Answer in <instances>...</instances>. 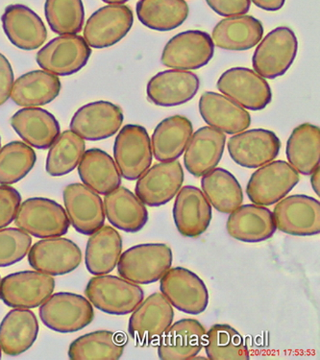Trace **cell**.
I'll list each match as a JSON object with an SVG mask.
<instances>
[{
	"mask_svg": "<svg viewBox=\"0 0 320 360\" xmlns=\"http://www.w3.org/2000/svg\"><path fill=\"white\" fill-rule=\"evenodd\" d=\"M15 224L38 238H59L70 229V219L64 207L53 200L30 198L20 206Z\"/></svg>",
	"mask_w": 320,
	"mask_h": 360,
	"instance_id": "cell-5",
	"label": "cell"
},
{
	"mask_svg": "<svg viewBox=\"0 0 320 360\" xmlns=\"http://www.w3.org/2000/svg\"><path fill=\"white\" fill-rule=\"evenodd\" d=\"M123 122L122 110L108 101L80 108L70 122V130L86 141H101L115 135Z\"/></svg>",
	"mask_w": 320,
	"mask_h": 360,
	"instance_id": "cell-20",
	"label": "cell"
},
{
	"mask_svg": "<svg viewBox=\"0 0 320 360\" xmlns=\"http://www.w3.org/2000/svg\"><path fill=\"white\" fill-rule=\"evenodd\" d=\"M203 347L211 360H248L250 357L245 339L228 325L212 326L206 333Z\"/></svg>",
	"mask_w": 320,
	"mask_h": 360,
	"instance_id": "cell-41",
	"label": "cell"
},
{
	"mask_svg": "<svg viewBox=\"0 0 320 360\" xmlns=\"http://www.w3.org/2000/svg\"><path fill=\"white\" fill-rule=\"evenodd\" d=\"M227 148L236 164L245 168H259L276 159L281 141L271 131L253 129L233 136L228 141Z\"/></svg>",
	"mask_w": 320,
	"mask_h": 360,
	"instance_id": "cell-16",
	"label": "cell"
},
{
	"mask_svg": "<svg viewBox=\"0 0 320 360\" xmlns=\"http://www.w3.org/2000/svg\"><path fill=\"white\" fill-rule=\"evenodd\" d=\"M127 342L125 335L109 330H98L80 336L70 344L72 360H117L122 357Z\"/></svg>",
	"mask_w": 320,
	"mask_h": 360,
	"instance_id": "cell-38",
	"label": "cell"
},
{
	"mask_svg": "<svg viewBox=\"0 0 320 360\" xmlns=\"http://www.w3.org/2000/svg\"><path fill=\"white\" fill-rule=\"evenodd\" d=\"M134 15L123 4L107 5L94 12L87 20L84 39L89 46L106 49L119 43L131 30Z\"/></svg>",
	"mask_w": 320,
	"mask_h": 360,
	"instance_id": "cell-14",
	"label": "cell"
},
{
	"mask_svg": "<svg viewBox=\"0 0 320 360\" xmlns=\"http://www.w3.org/2000/svg\"><path fill=\"white\" fill-rule=\"evenodd\" d=\"M39 323L35 314L25 309H15L0 324V347L8 356H20L35 343Z\"/></svg>",
	"mask_w": 320,
	"mask_h": 360,
	"instance_id": "cell-32",
	"label": "cell"
},
{
	"mask_svg": "<svg viewBox=\"0 0 320 360\" xmlns=\"http://www.w3.org/2000/svg\"><path fill=\"white\" fill-rule=\"evenodd\" d=\"M191 120L177 115L166 118L155 128L151 139L152 153L159 162L177 161L182 156L193 135Z\"/></svg>",
	"mask_w": 320,
	"mask_h": 360,
	"instance_id": "cell-31",
	"label": "cell"
},
{
	"mask_svg": "<svg viewBox=\"0 0 320 360\" xmlns=\"http://www.w3.org/2000/svg\"><path fill=\"white\" fill-rule=\"evenodd\" d=\"M275 225L281 232L296 236L320 233V203L307 195H292L280 200L274 207Z\"/></svg>",
	"mask_w": 320,
	"mask_h": 360,
	"instance_id": "cell-15",
	"label": "cell"
},
{
	"mask_svg": "<svg viewBox=\"0 0 320 360\" xmlns=\"http://www.w3.org/2000/svg\"><path fill=\"white\" fill-rule=\"evenodd\" d=\"M0 359H1V347H0Z\"/></svg>",
	"mask_w": 320,
	"mask_h": 360,
	"instance_id": "cell-51",
	"label": "cell"
},
{
	"mask_svg": "<svg viewBox=\"0 0 320 360\" xmlns=\"http://www.w3.org/2000/svg\"><path fill=\"white\" fill-rule=\"evenodd\" d=\"M91 55V47L83 37L61 35L46 44L37 54L36 60L46 72L69 76L86 67Z\"/></svg>",
	"mask_w": 320,
	"mask_h": 360,
	"instance_id": "cell-12",
	"label": "cell"
},
{
	"mask_svg": "<svg viewBox=\"0 0 320 360\" xmlns=\"http://www.w3.org/2000/svg\"><path fill=\"white\" fill-rule=\"evenodd\" d=\"M173 219L186 238H196L205 232L211 223L212 207L203 191L193 186L181 188L173 205Z\"/></svg>",
	"mask_w": 320,
	"mask_h": 360,
	"instance_id": "cell-22",
	"label": "cell"
},
{
	"mask_svg": "<svg viewBox=\"0 0 320 360\" xmlns=\"http://www.w3.org/2000/svg\"><path fill=\"white\" fill-rule=\"evenodd\" d=\"M288 161L302 175H311L319 167L320 129L303 123L293 131L286 149Z\"/></svg>",
	"mask_w": 320,
	"mask_h": 360,
	"instance_id": "cell-36",
	"label": "cell"
},
{
	"mask_svg": "<svg viewBox=\"0 0 320 360\" xmlns=\"http://www.w3.org/2000/svg\"><path fill=\"white\" fill-rule=\"evenodd\" d=\"M298 41L288 27H278L267 34L257 46L252 59L254 72L264 79L286 75L297 55Z\"/></svg>",
	"mask_w": 320,
	"mask_h": 360,
	"instance_id": "cell-3",
	"label": "cell"
},
{
	"mask_svg": "<svg viewBox=\"0 0 320 360\" xmlns=\"http://www.w3.org/2000/svg\"><path fill=\"white\" fill-rule=\"evenodd\" d=\"M35 151L23 141H12L0 149V185H13L32 170Z\"/></svg>",
	"mask_w": 320,
	"mask_h": 360,
	"instance_id": "cell-42",
	"label": "cell"
},
{
	"mask_svg": "<svg viewBox=\"0 0 320 360\" xmlns=\"http://www.w3.org/2000/svg\"><path fill=\"white\" fill-rule=\"evenodd\" d=\"M78 174L84 185L96 193L106 195L122 184V175L113 158L101 149H89L78 165Z\"/></svg>",
	"mask_w": 320,
	"mask_h": 360,
	"instance_id": "cell-33",
	"label": "cell"
},
{
	"mask_svg": "<svg viewBox=\"0 0 320 360\" xmlns=\"http://www.w3.org/2000/svg\"><path fill=\"white\" fill-rule=\"evenodd\" d=\"M63 196L70 224L78 233L91 236L103 227V201L96 191L82 184H70Z\"/></svg>",
	"mask_w": 320,
	"mask_h": 360,
	"instance_id": "cell-19",
	"label": "cell"
},
{
	"mask_svg": "<svg viewBox=\"0 0 320 360\" xmlns=\"http://www.w3.org/2000/svg\"><path fill=\"white\" fill-rule=\"evenodd\" d=\"M102 1L107 4H124L129 0H102Z\"/></svg>",
	"mask_w": 320,
	"mask_h": 360,
	"instance_id": "cell-50",
	"label": "cell"
},
{
	"mask_svg": "<svg viewBox=\"0 0 320 360\" xmlns=\"http://www.w3.org/2000/svg\"><path fill=\"white\" fill-rule=\"evenodd\" d=\"M264 26L252 15H235L220 20L212 33L215 46L229 51L253 49L263 39Z\"/></svg>",
	"mask_w": 320,
	"mask_h": 360,
	"instance_id": "cell-29",
	"label": "cell"
},
{
	"mask_svg": "<svg viewBox=\"0 0 320 360\" xmlns=\"http://www.w3.org/2000/svg\"><path fill=\"white\" fill-rule=\"evenodd\" d=\"M205 335V328L198 320H179L172 324L159 339L160 359H193L203 348Z\"/></svg>",
	"mask_w": 320,
	"mask_h": 360,
	"instance_id": "cell-25",
	"label": "cell"
},
{
	"mask_svg": "<svg viewBox=\"0 0 320 360\" xmlns=\"http://www.w3.org/2000/svg\"><path fill=\"white\" fill-rule=\"evenodd\" d=\"M40 318L46 327L57 333H75L94 321V307L83 296L55 293L41 304Z\"/></svg>",
	"mask_w": 320,
	"mask_h": 360,
	"instance_id": "cell-4",
	"label": "cell"
},
{
	"mask_svg": "<svg viewBox=\"0 0 320 360\" xmlns=\"http://www.w3.org/2000/svg\"><path fill=\"white\" fill-rule=\"evenodd\" d=\"M0 282H1V278H0Z\"/></svg>",
	"mask_w": 320,
	"mask_h": 360,
	"instance_id": "cell-53",
	"label": "cell"
},
{
	"mask_svg": "<svg viewBox=\"0 0 320 360\" xmlns=\"http://www.w3.org/2000/svg\"><path fill=\"white\" fill-rule=\"evenodd\" d=\"M251 1L257 7L269 12L279 11L286 4V0H251Z\"/></svg>",
	"mask_w": 320,
	"mask_h": 360,
	"instance_id": "cell-48",
	"label": "cell"
},
{
	"mask_svg": "<svg viewBox=\"0 0 320 360\" xmlns=\"http://www.w3.org/2000/svg\"><path fill=\"white\" fill-rule=\"evenodd\" d=\"M85 141L72 130L58 136L47 155L46 169L49 175L60 177L78 167L85 153Z\"/></svg>",
	"mask_w": 320,
	"mask_h": 360,
	"instance_id": "cell-40",
	"label": "cell"
},
{
	"mask_svg": "<svg viewBox=\"0 0 320 360\" xmlns=\"http://www.w3.org/2000/svg\"><path fill=\"white\" fill-rule=\"evenodd\" d=\"M1 22L8 39L18 49L31 51L46 43V25L33 10L25 5L12 4L5 8Z\"/></svg>",
	"mask_w": 320,
	"mask_h": 360,
	"instance_id": "cell-23",
	"label": "cell"
},
{
	"mask_svg": "<svg viewBox=\"0 0 320 360\" xmlns=\"http://www.w3.org/2000/svg\"><path fill=\"white\" fill-rule=\"evenodd\" d=\"M136 11L144 26L162 32L182 25L190 9L185 0H140Z\"/></svg>",
	"mask_w": 320,
	"mask_h": 360,
	"instance_id": "cell-39",
	"label": "cell"
},
{
	"mask_svg": "<svg viewBox=\"0 0 320 360\" xmlns=\"http://www.w3.org/2000/svg\"><path fill=\"white\" fill-rule=\"evenodd\" d=\"M32 238L22 229H0V267H7L25 259Z\"/></svg>",
	"mask_w": 320,
	"mask_h": 360,
	"instance_id": "cell-44",
	"label": "cell"
},
{
	"mask_svg": "<svg viewBox=\"0 0 320 360\" xmlns=\"http://www.w3.org/2000/svg\"><path fill=\"white\" fill-rule=\"evenodd\" d=\"M274 214L256 204L240 206L231 212L226 223L230 236L243 243H261L276 232Z\"/></svg>",
	"mask_w": 320,
	"mask_h": 360,
	"instance_id": "cell-27",
	"label": "cell"
},
{
	"mask_svg": "<svg viewBox=\"0 0 320 360\" xmlns=\"http://www.w3.org/2000/svg\"><path fill=\"white\" fill-rule=\"evenodd\" d=\"M311 185L313 186L314 193L320 195V170L319 167L312 173Z\"/></svg>",
	"mask_w": 320,
	"mask_h": 360,
	"instance_id": "cell-49",
	"label": "cell"
},
{
	"mask_svg": "<svg viewBox=\"0 0 320 360\" xmlns=\"http://www.w3.org/2000/svg\"><path fill=\"white\" fill-rule=\"evenodd\" d=\"M174 311L162 293H154L143 300L132 312L128 332L138 345H152L172 326Z\"/></svg>",
	"mask_w": 320,
	"mask_h": 360,
	"instance_id": "cell-11",
	"label": "cell"
},
{
	"mask_svg": "<svg viewBox=\"0 0 320 360\" xmlns=\"http://www.w3.org/2000/svg\"><path fill=\"white\" fill-rule=\"evenodd\" d=\"M199 112L204 122L228 135H236L249 128L250 114L227 96L207 91L199 99Z\"/></svg>",
	"mask_w": 320,
	"mask_h": 360,
	"instance_id": "cell-26",
	"label": "cell"
},
{
	"mask_svg": "<svg viewBox=\"0 0 320 360\" xmlns=\"http://www.w3.org/2000/svg\"><path fill=\"white\" fill-rule=\"evenodd\" d=\"M14 85V73L11 64L4 55L0 53V106L6 103L11 96Z\"/></svg>",
	"mask_w": 320,
	"mask_h": 360,
	"instance_id": "cell-47",
	"label": "cell"
},
{
	"mask_svg": "<svg viewBox=\"0 0 320 360\" xmlns=\"http://www.w3.org/2000/svg\"><path fill=\"white\" fill-rule=\"evenodd\" d=\"M0 146H1V139H0Z\"/></svg>",
	"mask_w": 320,
	"mask_h": 360,
	"instance_id": "cell-52",
	"label": "cell"
},
{
	"mask_svg": "<svg viewBox=\"0 0 320 360\" xmlns=\"http://www.w3.org/2000/svg\"><path fill=\"white\" fill-rule=\"evenodd\" d=\"M22 204V196L17 189L7 185L0 186V229L14 221Z\"/></svg>",
	"mask_w": 320,
	"mask_h": 360,
	"instance_id": "cell-45",
	"label": "cell"
},
{
	"mask_svg": "<svg viewBox=\"0 0 320 360\" xmlns=\"http://www.w3.org/2000/svg\"><path fill=\"white\" fill-rule=\"evenodd\" d=\"M161 292L172 307L187 314L198 315L209 304V291L198 275L184 267H170L161 278Z\"/></svg>",
	"mask_w": 320,
	"mask_h": 360,
	"instance_id": "cell-7",
	"label": "cell"
},
{
	"mask_svg": "<svg viewBox=\"0 0 320 360\" xmlns=\"http://www.w3.org/2000/svg\"><path fill=\"white\" fill-rule=\"evenodd\" d=\"M85 294L94 307L111 315L132 314L144 298L140 285L111 275L91 278Z\"/></svg>",
	"mask_w": 320,
	"mask_h": 360,
	"instance_id": "cell-2",
	"label": "cell"
},
{
	"mask_svg": "<svg viewBox=\"0 0 320 360\" xmlns=\"http://www.w3.org/2000/svg\"><path fill=\"white\" fill-rule=\"evenodd\" d=\"M215 54V44L208 33L188 30L170 39L162 50L165 67L179 70H195L209 64Z\"/></svg>",
	"mask_w": 320,
	"mask_h": 360,
	"instance_id": "cell-10",
	"label": "cell"
},
{
	"mask_svg": "<svg viewBox=\"0 0 320 360\" xmlns=\"http://www.w3.org/2000/svg\"><path fill=\"white\" fill-rule=\"evenodd\" d=\"M299 174L285 161L270 162L252 174L246 193L253 204L271 206L285 198L297 185Z\"/></svg>",
	"mask_w": 320,
	"mask_h": 360,
	"instance_id": "cell-6",
	"label": "cell"
},
{
	"mask_svg": "<svg viewBox=\"0 0 320 360\" xmlns=\"http://www.w3.org/2000/svg\"><path fill=\"white\" fill-rule=\"evenodd\" d=\"M226 136L222 131L205 126L191 135L184 155L186 169L196 178L217 167L224 152Z\"/></svg>",
	"mask_w": 320,
	"mask_h": 360,
	"instance_id": "cell-24",
	"label": "cell"
},
{
	"mask_svg": "<svg viewBox=\"0 0 320 360\" xmlns=\"http://www.w3.org/2000/svg\"><path fill=\"white\" fill-rule=\"evenodd\" d=\"M82 253L77 244L68 238H49L31 246L29 264L49 276L69 274L79 266Z\"/></svg>",
	"mask_w": 320,
	"mask_h": 360,
	"instance_id": "cell-17",
	"label": "cell"
},
{
	"mask_svg": "<svg viewBox=\"0 0 320 360\" xmlns=\"http://www.w3.org/2000/svg\"><path fill=\"white\" fill-rule=\"evenodd\" d=\"M217 89L250 111H262L271 102V89L266 79L248 68H233L217 81Z\"/></svg>",
	"mask_w": 320,
	"mask_h": 360,
	"instance_id": "cell-9",
	"label": "cell"
},
{
	"mask_svg": "<svg viewBox=\"0 0 320 360\" xmlns=\"http://www.w3.org/2000/svg\"><path fill=\"white\" fill-rule=\"evenodd\" d=\"M198 76L188 70H169L157 73L146 86L151 103L160 107H175L187 103L198 93Z\"/></svg>",
	"mask_w": 320,
	"mask_h": 360,
	"instance_id": "cell-21",
	"label": "cell"
},
{
	"mask_svg": "<svg viewBox=\"0 0 320 360\" xmlns=\"http://www.w3.org/2000/svg\"><path fill=\"white\" fill-rule=\"evenodd\" d=\"M151 141L143 126L128 124L115 141L114 156L120 175L126 180H138L152 164Z\"/></svg>",
	"mask_w": 320,
	"mask_h": 360,
	"instance_id": "cell-8",
	"label": "cell"
},
{
	"mask_svg": "<svg viewBox=\"0 0 320 360\" xmlns=\"http://www.w3.org/2000/svg\"><path fill=\"white\" fill-rule=\"evenodd\" d=\"M122 251V239L119 232L103 226L89 238L86 247L85 264L94 276L109 274L117 266Z\"/></svg>",
	"mask_w": 320,
	"mask_h": 360,
	"instance_id": "cell-35",
	"label": "cell"
},
{
	"mask_svg": "<svg viewBox=\"0 0 320 360\" xmlns=\"http://www.w3.org/2000/svg\"><path fill=\"white\" fill-rule=\"evenodd\" d=\"M103 205L109 222L126 233L140 232L148 221V209L143 202L123 186L106 194Z\"/></svg>",
	"mask_w": 320,
	"mask_h": 360,
	"instance_id": "cell-30",
	"label": "cell"
},
{
	"mask_svg": "<svg viewBox=\"0 0 320 360\" xmlns=\"http://www.w3.org/2000/svg\"><path fill=\"white\" fill-rule=\"evenodd\" d=\"M54 278L39 271L10 274L0 282V300L14 309H35L52 295Z\"/></svg>",
	"mask_w": 320,
	"mask_h": 360,
	"instance_id": "cell-13",
	"label": "cell"
},
{
	"mask_svg": "<svg viewBox=\"0 0 320 360\" xmlns=\"http://www.w3.org/2000/svg\"><path fill=\"white\" fill-rule=\"evenodd\" d=\"M60 91L61 82L57 75L46 70H33L17 79L10 97L18 106L34 108L51 103Z\"/></svg>",
	"mask_w": 320,
	"mask_h": 360,
	"instance_id": "cell-34",
	"label": "cell"
},
{
	"mask_svg": "<svg viewBox=\"0 0 320 360\" xmlns=\"http://www.w3.org/2000/svg\"><path fill=\"white\" fill-rule=\"evenodd\" d=\"M184 172L180 162H161L148 168L136 185L138 198L148 207H160L169 203L180 191Z\"/></svg>",
	"mask_w": 320,
	"mask_h": 360,
	"instance_id": "cell-18",
	"label": "cell"
},
{
	"mask_svg": "<svg viewBox=\"0 0 320 360\" xmlns=\"http://www.w3.org/2000/svg\"><path fill=\"white\" fill-rule=\"evenodd\" d=\"M212 11L222 17L245 15L250 10V0H206Z\"/></svg>",
	"mask_w": 320,
	"mask_h": 360,
	"instance_id": "cell-46",
	"label": "cell"
},
{
	"mask_svg": "<svg viewBox=\"0 0 320 360\" xmlns=\"http://www.w3.org/2000/svg\"><path fill=\"white\" fill-rule=\"evenodd\" d=\"M201 188L210 204L222 214H230L243 201V189L232 173L216 167L202 176Z\"/></svg>",
	"mask_w": 320,
	"mask_h": 360,
	"instance_id": "cell-37",
	"label": "cell"
},
{
	"mask_svg": "<svg viewBox=\"0 0 320 360\" xmlns=\"http://www.w3.org/2000/svg\"><path fill=\"white\" fill-rule=\"evenodd\" d=\"M11 125L29 146L51 148L60 135V124L54 115L41 108H23L13 115Z\"/></svg>",
	"mask_w": 320,
	"mask_h": 360,
	"instance_id": "cell-28",
	"label": "cell"
},
{
	"mask_svg": "<svg viewBox=\"0 0 320 360\" xmlns=\"http://www.w3.org/2000/svg\"><path fill=\"white\" fill-rule=\"evenodd\" d=\"M44 13L54 33L76 35L82 31L85 20L82 0H46Z\"/></svg>",
	"mask_w": 320,
	"mask_h": 360,
	"instance_id": "cell-43",
	"label": "cell"
},
{
	"mask_svg": "<svg viewBox=\"0 0 320 360\" xmlns=\"http://www.w3.org/2000/svg\"><path fill=\"white\" fill-rule=\"evenodd\" d=\"M172 264V251L167 244H140L120 255L117 273L136 285H149L161 280Z\"/></svg>",
	"mask_w": 320,
	"mask_h": 360,
	"instance_id": "cell-1",
	"label": "cell"
}]
</instances>
